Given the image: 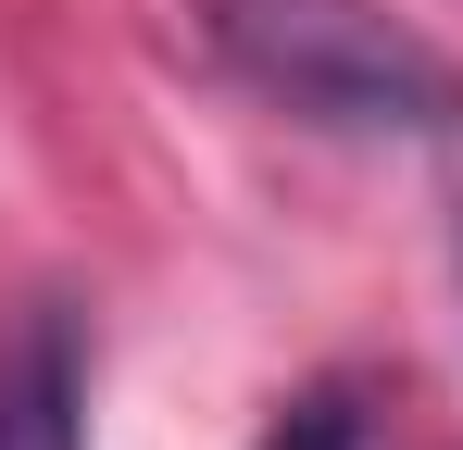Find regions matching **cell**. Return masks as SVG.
<instances>
[{
  "label": "cell",
  "instance_id": "6da1fadb",
  "mask_svg": "<svg viewBox=\"0 0 463 450\" xmlns=\"http://www.w3.org/2000/svg\"><path fill=\"white\" fill-rule=\"evenodd\" d=\"M213 63L326 138H451L463 75L376 0H201Z\"/></svg>",
  "mask_w": 463,
  "mask_h": 450
},
{
  "label": "cell",
  "instance_id": "7a4b0ae2",
  "mask_svg": "<svg viewBox=\"0 0 463 450\" xmlns=\"http://www.w3.org/2000/svg\"><path fill=\"white\" fill-rule=\"evenodd\" d=\"M0 450H88V351L63 313H38L0 363Z\"/></svg>",
  "mask_w": 463,
  "mask_h": 450
},
{
  "label": "cell",
  "instance_id": "3957f363",
  "mask_svg": "<svg viewBox=\"0 0 463 450\" xmlns=\"http://www.w3.org/2000/svg\"><path fill=\"white\" fill-rule=\"evenodd\" d=\"M263 450H364V400H351V388H301Z\"/></svg>",
  "mask_w": 463,
  "mask_h": 450
}]
</instances>
